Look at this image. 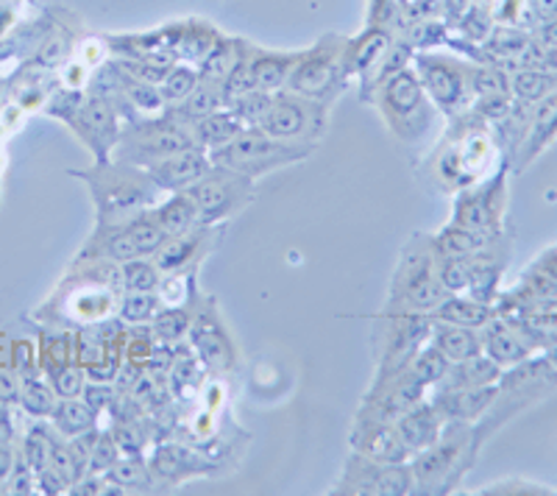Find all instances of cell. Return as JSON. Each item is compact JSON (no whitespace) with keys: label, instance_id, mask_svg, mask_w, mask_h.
Instances as JSON below:
<instances>
[{"label":"cell","instance_id":"1","mask_svg":"<svg viewBox=\"0 0 557 496\" xmlns=\"http://www.w3.org/2000/svg\"><path fill=\"white\" fill-rule=\"evenodd\" d=\"M502 153L491 123L482 121L476 112H462L446 121V132L441 146L432 157V178L444 193L455 196L462 187L474 185L487 173L502 165Z\"/></svg>","mask_w":557,"mask_h":496},{"label":"cell","instance_id":"2","mask_svg":"<svg viewBox=\"0 0 557 496\" xmlns=\"http://www.w3.org/2000/svg\"><path fill=\"white\" fill-rule=\"evenodd\" d=\"M121 293V274L114 262L76 260L70 265L67 280L62 282L53 301L45 305V310L53 312H42V319L70 326L103 324V321L117 319Z\"/></svg>","mask_w":557,"mask_h":496},{"label":"cell","instance_id":"3","mask_svg":"<svg viewBox=\"0 0 557 496\" xmlns=\"http://www.w3.org/2000/svg\"><path fill=\"white\" fill-rule=\"evenodd\" d=\"M87 185L96 204L98 226H114L151 210L165 193L153 185L146 168L128 165L121 160H103L84 171H73Z\"/></svg>","mask_w":557,"mask_h":496},{"label":"cell","instance_id":"4","mask_svg":"<svg viewBox=\"0 0 557 496\" xmlns=\"http://www.w3.org/2000/svg\"><path fill=\"white\" fill-rule=\"evenodd\" d=\"M371 103L385 121L393 140H399L407 148L430 142L432 134H437V126L444 121V115L437 112L435 103L426 96V89L418 82V73L412 71V64L405 71L393 73L385 84H380L374 96H371Z\"/></svg>","mask_w":557,"mask_h":496},{"label":"cell","instance_id":"5","mask_svg":"<svg viewBox=\"0 0 557 496\" xmlns=\"http://www.w3.org/2000/svg\"><path fill=\"white\" fill-rule=\"evenodd\" d=\"M555 390L557 371L552 369V363L544 355H532L524 363L502 371L491 408H487L485 416L474 424L476 449H482V444H485L487 438H494L502 426L510 424L516 416H521L524 410L535 408V405H541L544 399H549Z\"/></svg>","mask_w":557,"mask_h":496},{"label":"cell","instance_id":"6","mask_svg":"<svg viewBox=\"0 0 557 496\" xmlns=\"http://www.w3.org/2000/svg\"><path fill=\"white\" fill-rule=\"evenodd\" d=\"M449 296L437 276L432 235H412L393 268L391 293L382 312H430Z\"/></svg>","mask_w":557,"mask_h":496},{"label":"cell","instance_id":"7","mask_svg":"<svg viewBox=\"0 0 557 496\" xmlns=\"http://www.w3.org/2000/svg\"><path fill=\"white\" fill-rule=\"evenodd\" d=\"M480 449L474 446V426L446 421L444 433L424 452L410 458L416 491L412 494H449L469 474Z\"/></svg>","mask_w":557,"mask_h":496},{"label":"cell","instance_id":"8","mask_svg":"<svg viewBox=\"0 0 557 496\" xmlns=\"http://www.w3.org/2000/svg\"><path fill=\"white\" fill-rule=\"evenodd\" d=\"M315 153V146H296V142H285L278 137H271L265 128L246 126L228 146L218 148L209 153V160L215 165L232 168V171L243 173L248 178H265L276 171L307 162Z\"/></svg>","mask_w":557,"mask_h":496},{"label":"cell","instance_id":"9","mask_svg":"<svg viewBox=\"0 0 557 496\" xmlns=\"http://www.w3.org/2000/svg\"><path fill=\"white\" fill-rule=\"evenodd\" d=\"M471 67H474V59H462L455 53H412V71L418 73V82L426 89V96L435 103L437 112L444 115V121L469 112L471 103H474Z\"/></svg>","mask_w":557,"mask_h":496},{"label":"cell","instance_id":"10","mask_svg":"<svg viewBox=\"0 0 557 496\" xmlns=\"http://www.w3.org/2000/svg\"><path fill=\"white\" fill-rule=\"evenodd\" d=\"M193 146H196L193 128L187 123H178L176 117L168 115L165 109H162L159 115L137 117V121L123 126L121 142L112 151V160L148 168L153 162L171 157V153H178Z\"/></svg>","mask_w":557,"mask_h":496},{"label":"cell","instance_id":"11","mask_svg":"<svg viewBox=\"0 0 557 496\" xmlns=\"http://www.w3.org/2000/svg\"><path fill=\"white\" fill-rule=\"evenodd\" d=\"M510 173H513L510 162H502L494 173L457 190L449 223L485 235H502L510 207Z\"/></svg>","mask_w":557,"mask_h":496},{"label":"cell","instance_id":"12","mask_svg":"<svg viewBox=\"0 0 557 496\" xmlns=\"http://www.w3.org/2000/svg\"><path fill=\"white\" fill-rule=\"evenodd\" d=\"M343 48H346V37L341 34H326L315 45H310L298 57L285 89L332 107L348 87L343 78Z\"/></svg>","mask_w":557,"mask_h":496},{"label":"cell","instance_id":"13","mask_svg":"<svg viewBox=\"0 0 557 496\" xmlns=\"http://www.w3.org/2000/svg\"><path fill=\"white\" fill-rule=\"evenodd\" d=\"M432 315L430 312H380L374 321V357L376 376L399 374L407 369L416 351L430 344Z\"/></svg>","mask_w":557,"mask_h":496},{"label":"cell","instance_id":"14","mask_svg":"<svg viewBox=\"0 0 557 496\" xmlns=\"http://www.w3.org/2000/svg\"><path fill=\"white\" fill-rule=\"evenodd\" d=\"M184 193L193 198L201 226H223L251 204L257 196V178H248L232 168L212 162L196 185H190Z\"/></svg>","mask_w":557,"mask_h":496},{"label":"cell","instance_id":"15","mask_svg":"<svg viewBox=\"0 0 557 496\" xmlns=\"http://www.w3.org/2000/svg\"><path fill=\"white\" fill-rule=\"evenodd\" d=\"M330 103L296 96L290 89H278L271 96V107L260 121V128L278 140L318 148L330 128Z\"/></svg>","mask_w":557,"mask_h":496},{"label":"cell","instance_id":"16","mask_svg":"<svg viewBox=\"0 0 557 496\" xmlns=\"http://www.w3.org/2000/svg\"><path fill=\"white\" fill-rule=\"evenodd\" d=\"M193 355L201 360L207 374L228 376L240 369V349H237L235 337L228 332L226 321L218 312V301L212 296H196V310H193V324L187 332V340Z\"/></svg>","mask_w":557,"mask_h":496},{"label":"cell","instance_id":"17","mask_svg":"<svg viewBox=\"0 0 557 496\" xmlns=\"http://www.w3.org/2000/svg\"><path fill=\"white\" fill-rule=\"evenodd\" d=\"M162 240H165V232L159 230L148 212H143L132 221L114 223V226H98L96 223V232L84 243L76 260H103L121 265L134 257H151L162 246Z\"/></svg>","mask_w":557,"mask_h":496},{"label":"cell","instance_id":"18","mask_svg":"<svg viewBox=\"0 0 557 496\" xmlns=\"http://www.w3.org/2000/svg\"><path fill=\"white\" fill-rule=\"evenodd\" d=\"M416 491L410 463H376L360 452H351L332 494L348 496H407Z\"/></svg>","mask_w":557,"mask_h":496},{"label":"cell","instance_id":"19","mask_svg":"<svg viewBox=\"0 0 557 496\" xmlns=\"http://www.w3.org/2000/svg\"><path fill=\"white\" fill-rule=\"evenodd\" d=\"M67 126L92 151L96 162H103L112 160V151L121 142L123 117L112 101H107L101 96H89L87 92V101L82 103V109L73 115V121Z\"/></svg>","mask_w":557,"mask_h":496},{"label":"cell","instance_id":"20","mask_svg":"<svg viewBox=\"0 0 557 496\" xmlns=\"http://www.w3.org/2000/svg\"><path fill=\"white\" fill-rule=\"evenodd\" d=\"M218 235H221V226H196L182 235L165 237L162 246L151 255L153 265L162 271V276L196 274L198 265L218 246Z\"/></svg>","mask_w":557,"mask_h":496},{"label":"cell","instance_id":"21","mask_svg":"<svg viewBox=\"0 0 557 496\" xmlns=\"http://www.w3.org/2000/svg\"><path fill=\"white\" fill-rule=\"evenodd\" d=\"M391 42L393 32L387 26H366V32H360L357 37H346V48H343V78H346V84L366 82L387 53Z\"/></svg>","mask_w":557,"mask_h":496},{"label":"cell","instance_id":"22","mask_svg":"<svg viewBox=\"0 0 557 496\" xmlns=\"http://www.w3.org/2000/svg\"><path fill=\"white\" fill-rule=\"evenodd\" d=\"M212 160H209V151L193 146L184 148V151L171 153L165 160L148 165V176L153 178V185L162 193H184L190 185H196L198 178L209 171Z\"/></svg>","mask_w":557,"mask_h":496},{"label":"cell","instance_id":"23","mask_svg":"<svg viewBox=\"0 0 557 496\" xmlns=\"http://www.w3.org/2000/svg\"><path fill=\"white\" fill-rule=\"evenodd\" d=\"M351 452H360L376 463H410L405 441L399 438L393 424H362L355 421L348 435Z\"/></svg>","mask_w":557,"mask_h":496},{"label":"cell","instance_id":"24","mask_svg":"<svg viewBox=\"0 0 557 496\" xmlns=\"http://www.w3.org/2000/svg\"><path fill=\"white\" fill-rule=\"evenodd\" d=\"M480 337H482V351H485V355L491 357L502 371L513 369V365L530 360L532 355H539V351L527 344L524 335H521L510 321L502 319V315L487 321V324L480 330Z\"/></svg>","mask_w":557,"mask_h":496},{"label":"cell","instance_id":"25","mask_svg":"<svg viewBox=\"0 0 557 496\" xmlns=\"http://www.w3.org/2000/svg\"><path fill=\"white\" fill-rule=\"evenodd\" d=\"M148 466H151L153 478L157 483H171L178 485L184 480L198 478V474H209V469H215V466L203 460L201 455L193 452L190 446H182V444H162L153 449V455L148 458Z\"/></svg>","mask_w":557,"mask_h":496},{"label":"cell","instance_id":"26","mask_svg":"<svg viewBox=\"0 0 557 496\" xmlns=\"http://www.w3.org/2000/svg\"><path fill=\"white\" fill-rule=\"evenodd\" d=\"M496 396V385H485V388H437L432 390L430 399L446 421H460V424H471L485 416L491 408V401Z\"/></svg>","mask_w":557,"mask_h":496},{"label":"cell","instance_id":"27","mask_svg":"<svg viewBox=\"0 0 557 496\" xmlns=\"http://www.w3.org/2000/svg\"><path fill=\"white\" fill-rule=\"evenodd\" d=\"M555 142H557V89L552 92V96H546L544 101L532 107L530 134H527L524 146H521L519 157H516L513 173H521L524 168H530L532 162L539 160L544 151H549Z\"/></svg>","mask_w":557,"mask_h":496},{"label":"cell","instance_id":"28","mask_svg":"<svg viewBox=\"0 0 557 496\" xmlns=\"http://www.w3.org/2000/svg\"><path fill=\"white\" fill-rule=\"evenodd\" d=\"M444 424H446V419L441 416V410L432 405L430 396H426L421 405H416L412 410H407L401 419L393 421V426H396L399 438L405 441L410 458L418 452H424L426 446L435 444V441L441 438V433H444Z\"/></svg>","mask_w":557,"mask_h":496},{"label":"cell","instance_id":"29","mask_svg":"<svg viewBox=\"0 0 557 496\" xmlns=\"http://www.w3.org/2000/svg\"><path fill=\"white\" fill-rule=\"evenodd\" d=\"M301 51H268V48H251V71L257 89L262 92H278L287 87L293 67H296Z\"/></svg>","mask_w":557,"mask_h":496},{"label":"cell","instance_id":"30","mask_svg":"<svg viewBox=\"0 0 557 496\" xmlns=\"http://www.w3.org/2000/svg\"><path fill=\"white\" fill-rule=\"evenodd\" d=\"M432 319L446 321V324L469 326V330H482L491 319H496V307L487 301L466 296V293H449L441 305L432 310Z\"/></svg>","mask_w":557,"mask_h":496},{"label":"cell","instance_id":"31","mask_svg":"<svg viewBox=\"0 0 557 496\" xmlns=\"http://www.w3.org/2000/svg\"><path fill=\"white\" fill-rule=\"evenodd\" d=\"M148 215H151V221L157 223L159 230L165 232V237L182 235V232H190L196 226H201L198 223L196 204H193V198L187 193H165L148 210Z\"/></svg>","mask_w":557,"mask_h":496},{"label":"cell","instance_id":"32","mask_svg":"<svg viewBox=\"0 0 557 496\" xmlns=\"http://www.w3.org/2000/svg\"><path fill=\"white\" fill-rule=\"evenodd\" d=\"M221 37L223 34L218 32L215 26H209L207 20H184V23H178L176 28V45H173V53H176V59H182V62L198 67V64L207 59V53L215 48V42Z\"/></svg>","mask_w":557,"mask_h":496},{"label":"cell","instance_id":"33","mask_svg":"<svg viewBox=\"0 0 557 496\" xmlns=\"http://www.w3.org/2000/svg\"><path fill=\"white\" fill-rule=\"evenodd\" d=\"M196 296L193 293L187 301H176V305H162L159 312L151 319L148 330L157 337V344L165 346H178L187 340V332L193 324V310H196Z\"/></svg>","mask_w":557,"mask_h":496},{"label":"cell","instance_id":"34","mask_svg":"<svg viewBox=\"0 0 557 496\" xmlns=\"http://www.w3.org/2000/svg\"><path fill=\"white\" fill-rule=\"evenodd\" d=\"M502 235H507V232H502ZM502 235H485V232L462 230L455 223H446L444 230L432 235V248L441 260L444 257H474L485 251L487 246H494Z\"/></svg>","mask_w":557,"mask_h":496},{"label":"cell","instance_id":"35","mask_svg":"<svg viewBox=\"0 0 557 496\" xmlns=\"http://www.w3.org/2000/svg\"><path fill=\"white\" fill-rule=\"evenodd\" d=\"M499 376H502L499 365H496L485 351H480V355L469 357V360L451 363L444 380L437 382V388H485V385H496Z\"/></svg>","mask_w":557,"mask_h":496},{"label":"cell","instance_id":"36","mask_svg":"<svg viewBox=\"0 0 557 496\" xmlns=\"http://www.w3.org/2000/svg\"><path fill=\"white\" fill-rule=\"evenodd\" d=\"M430 344H435L437 349L444 351L449 363H460V360H469V357L480 355L482 351L480 330L446 324V321H435V319H432Z\"/></svg>","mask_w":557,"mask_h":496},{"label":"cell","instance_id":"37","mask_svg":"<svg viewBox=\"0 0 557 496\" xmlns=\"http://www.w3.org/2000/svg\"><path fill=\"white\" fill-rule=\"evenodd\" d=\"M193 140H196L198 148H203V151H218V148L228 146V142L235 140L237 134L243 132V123L240 117L232 112V109H218V112H212V115L201 117V121L193 123Z\"/></svg>","mask_w":557,"mask_h":496},{"label":"cell","instance_id":"38","mask_svg":"<svg viewBox=\"0 0 557 496\" xmlns=\"http://www.w3.org/2000/svg\"><path fill=\"white\" fill-rule=\"evenodd\" d=\"M223 107H226V101H223L221 84L203 82L201 78L190 96L184 98L182 103H176V107H165V112L168 115L176 117L178 123H187V126H193L196 121L212 115V112H218V109H223Z\"/></svg>","mask_w":557,"mask_h":496},{"label":"cell","instance_id":"39","mask_svg":"<svg viewBox=\"0 0 557 496\" xmlns=\"http://www.w3.org/2000/svg\"><path fill=\"white\" fill-rule=\"evenodd\" d=\"M557 89V71L552 67H519L510 73V92L513 101L535 107Z\"/></svg>","mask_w":557,"mask_h":496},{"label":"cell","instance_id":"40","mask_svg":"<svg viewBox=\"0 0 557 496\" xmlns=\"http://www.w3.org/2000/svg\"><path fill=\"white\" fill-rule=\"evenodd\" d=\"M246 48H248V39L221 37L215 42V48L207 53V59L198 64V76H201L203 82L223 84L226 82L228 73L235 71V64L240 62L243 53H246Z\"/></svg>","mask_w":557,"mask_h":496},{"label":"cell","instance_id":"41","mask_svg":"<svg viewBox=\"0 0 557 496\" xmlns=\"http://www.w3.org/2000/svg\"><path fill=\"white\" fill-rule=\"evenodd\" d=\"M48 421H51L53 430H57L59 435H64V438H73V435H82L87 433V430L101 426L98 424L101 416L89 408L82 396H76V399H59L57 410H53V416Z\"/></svg>","mask_w":557,"mask_h":496},{"label":"cell","instance_id":"42","mask_svg":"<svg viewBox=\"0 0 557 496\" xmlns=\"http://www.w3.org/2000/svg\"><path fill=\"white\" fill-rule=\"evenodd\" d=\"M20 408L26 410L32 419L37 421H48L57 410V390L42 374H28V376H20Z\"/></svg>","mask_w":557,"mask_h":496},{"label":"cell","instance_id":"43","mask_svg":"<svg viewBox=\"0 0 557 496\" xmlns=\"http://www.w3.org/2000/svg\"><path fill=\"white\" fill-rule=\"evenodd\" d=\"M39 374L45 380H51L53 374L64 369V365L76 363V355H73V335L67 330L57 332H42L39 335Z\"/></svg>","mask_w":557,"mask_h":496},{"label":"cell","instance_id":"44","mask_svg":"<svg viewBox=\"0 0 557 496\" xmlns=\"http://www.w3.org/2000/svg\"><path fill=\"white\" fill-rule=\"evenodd\" d=\"M107 480L114 485H121L123 491H153L159 485L151 466H148V458H143V455H123L107 471Z\"/></svg>","mask_w":557,"mask_h":496},{"label":"cell","instance_id":"45","mask_svg":"<svg viewBox=\"0 0 557 496\" xmlns=\"http://www.w3.org/2000/svg\"><path fill=\"white\" fill-rule=\"evenodd\" d=\"M162 307L159 290H123L117 305V321L126 326H148Z\"/></svg>","mask_w":557,"mask_h":496},{"label":"cell","instance_id":"46","mask_svg":"<svg viewBox=\"0 0 557 496\" xmlns=\"http://www.w3.org/2000/svg\"><path fill=\"white\" fill-rule=\"evenodd\" d=\"M449 365L451 363L446 360V355L437 349L435 344H424L416 351V357H412L410 363H407V371H410L421 385H426L432 394V388H437V382L446 376Z\"/></svg>","mask_w":557,"mask_h":496},{"label":"cell","instance_id":"47","mask_svg":"<svg viewBox=\"0 0 557 496\" xmlns=\"http://www.w3.org/2000/svg\"><path fill=\"white\" fill-rule=\"evenodd\" d=\"M198 82H201L198 67H193L187 62H176L165 73V78L159 82V96H162L165 107H176V103H182L198 87Z\"/></svg>","mask_w":557,"mask_h":496},{"label":"cell","instance_id":"48","mask_svg":"<svg viewBox=\"0 0 557 496\" xmlns=\"http://www.w3.org/2000/svg\"><path fill=\"white\" fill-rule=\"evenodd\" d=\"M123 290H159L162 285V271L153 265L151 257H134L117 265Z\"/></svg>","mask_w":557,"mask_h":496},{"label":"cell","instance_id":"49","mask_svg":"<svg viewBox=\"0 0 557 496\" xmlns=\"http://www.w3.org/2000/svg\"><path fill=\"white\" fill-rule=\"evenodd\" d=\"M476 494L485 496H555L557 488L544 483H535V480L524 478H505L496 480V483H487L485 488H480Z\"/></svg>","mask_w":557,"mask_h":496},{"label":"cell","instance_id":"50","mask_svg":"<svg viewBox=\"0 0 557 496\" xmlns=\"http://www.w3.org/2000/svg\"><path fill=\"white\" fill-rule=\"evenodd\" d=\"M273 92H262V89H251L246 96L235 98L232 103H226V109H232L237 117H240L243 126H260V121L265 117L268 107H271Z\"/></svg>","mask_w":557,"mask_h":496},{"label":"cell","instance_id":"51","mask_svg":"<svg viewBox=\"0 0 557 496\" xmlns=\"http://www.w3.org/2000/svg\"><path fill=\"white\" fill-rule=\"evenodd\" d=\"M112 438L117 441L123 455H143L148 446V435L143 430V424H137L134 419H117L114 426H109Z\"/></svg>","mask_w":557,"mask_h":496},{"label":"cell","instance_id":"52","mask_svg":"<svg viewBox=\"0 0 557 496\" xmlns=\"http://www.w3.org/2000/svg\"><path fill=\"white\" fill-rule=\"evenodd\" d=\"M121 458H123V452H121V446H117V441L112 438V433H109V430H103L101 426L96 446H92V458H89L87 474H107V471L112 469V466L117 463Z\"/></svg>","mask_w":557,"mask_h":496},{"label":"cell","instance_id":"53","mask_svg":"<svg viewBox=\"0 0 557 496\" xmlns=\"http://www.w3.org/2000/svg\"><path fill=\"white\" fill-rule=\"evenodd\" d=\"M48 382L53 385V390H57L59 399H76V396L84 394L87 374H84V369L78 363H70V365H64L59 374H53Z\"/></svg>","mask_w":557,"mask_h":496},{"label":"cell","instance_id":"54","mask_svg":"<svg viewBox=\"0 0 557 496\" xmlns=\"http://www.w3.org/2000/svg\"><path fill=\"white\" fill-rule=\"evenodd\" d=\"M117 396H121V390H117V385H114V382L87 380L82 399L87 401L89 408L96 410L98 416H103V413H109V410H112V405L117 401Z\"/></svg>","mask_w":557,"mask_h":496},{"label":"cell","instance_id":"55","mask_svg":"<svg viewBox=\"0 0 557 496\" xmlns=\"http://www.w3.org/2000/svg\"><path fill=\"white\" fill-rule=\"evenodd\" d=\"M84 101H87V89L70 87V89H62L59 96H53V101L45 107V112H48L51 117H59V121L70 123L78 109H82Z\"/></svg>","mask_w":557,"mask_h":496},{"label":"cell","instance_id":"56","mask_svg":"<svg viewBox=\"0 0 557 496\" xmlns=\"http://www.w3.org/2000/svg\"><path fill=\"white\" fill-rule=\"evenodd\" d=\"M3 491L7 494H37V471L26 463V458L17 452V460H14L12 474L3 483Z\"/></svg>","mask_w":557,"mask_h":496},{"label":"cell","instance_id":"57","mask_svg":"<svg viewBox=\"0 0 557 496\" xmlns=\"http://www.w3.org/2000/svg\"><path fill=\"white\" fill-rule=\"evenodd\" d=\"M12 369L17 376H28V374H37L39 371V357L34 344L28 340H17L12 346Z\"/></svg>","mask_w":557,"mask_h":496},{"label":"cell","instance_id":"58","mask_svg":"<svg viewBox=\"0 0 557 496\" xmlns=\"http://www.w3.org/2000/svg\"><path fill=\"white\" fill-rule=\"evenodd\" d=\"M527 17H530V28L557 17V0H527Z\"/></svg>","mask_w":557,"mask_h":496},{"label":"cell","instance_id":"59","mask_svg":"<svg viewBox=\"0 0 557 496\" xmlns=\"http://www.w3.org/2000/svg\"><path fill=\"white\" fill-rule=\"evenodd\" d=\"M37 491L39 494H70V485L48 466V469H42L37 474Z\"/></svg>","mask_w":557,"mask_h":496},{"label":"cell","instance_id":"60","mask_svg":"<svg viewBox=\"0 0 557 496\" xmlns=\"http://www.w3.org/2000/svg\"><path fill=\"white\" fill-rule=\"evenodd\" d=\"M530 32H532V37L539 39V45L557 51V17L544 20V23H539V26H532Z\"/></svg>","mask_w":557,"mask_h":496},{"label":"cell","instance_id":"61","mask_svg":"<svg viewBox=\"0 0 557 496\" xmlns=\"http://www.w3.org/2000/svg\"><path fill=\"white\" fill-rule=\"evenodd\" d=\"M14 460H17V452L12 449V444H0V485L7 483V478L12 474Z\"/></svg>","mask_w":557,"mask_h":496},{"label":"cell","instance_id":"62","mask_svg":"<svg viewBox=\"0 0 557 496\" xmlns=\"http://www.w3.org/2000/svg\"><path fill=\"white\" fill-rule=\"evenodd\" d=\"M12 438H14L12 419H9L7 405H0V444H12Z\"/></svg>","mask_w":557,"mask_h":496},{"label":"cell","instance_id":"63","mask_svg":"<svg viewBox=\"0 0 557 496\" xmlns=\"http://www.w3.org/2000/svg\"><path fill=\"white\" fill-rule=\"evenodd\" d=\"M541 355H544L546 360H549V363H552V369L557 371V340H555V344L549 346V349H544V351H541Z\"/></svg>","mask_w":557,"mask_h":496}]
</instances>
